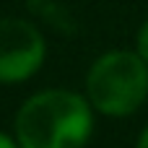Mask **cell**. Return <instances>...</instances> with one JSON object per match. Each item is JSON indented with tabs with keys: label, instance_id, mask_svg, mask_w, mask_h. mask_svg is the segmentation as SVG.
Returning <instances> with one entry per match:
<instances>
[{
	"label": "cell",
	"instance_id": "cell-1",
	"mask_svg": "<svg viewBox=\"0 0 148 148\" xmlns=\"http://www.w3.org/2000/svg\"><path fill=\"white\" fill-rule=\"evenodd\" d=\"M13 130L21 148H83L94 133V107L75 91L47 88L21 104Z\"/></svg>",
	"mask_w": 148,
	"mask_h": 148
},
{
	"label": "cell",
	"instance_id": "cell-2",
	"mask_svg": "<svg viewBox=\"0 0 148 148\" xmlns=\"http://www.w3.org/2000/svg\"><path fill=\"white\" fill-rule=\"evenodd\" d=\"M86 99L107 117L138 112L148 99V62L135 49L104 52L86 73Z\"/></svg>",
	"mask_w": 148,
	"mask_h": 148
},
{
	"label": "cell",
	"instance_id": "cell-3",
	"mask_svg": "<svg viewBox=\"0 0 148 148\" xmlns=\"http://www.w3.org/2000/svg\"><path fill=\"white\" fill-rule=\"evenodd\" d=\"M47 55L42 31L23 18H0V83L31 78Z\"/></svg>",
	"mask_w": 148,
	"mask_h": 148
},
{
	"label": "cell",
	"instance_id": "cell-4",
	"mask_svg": "<svg viewBox=\"0 0 148 148\" xmlns=\"http://www.w3.org/2000/svg\"><path fill=\"white\" fill-rule=\"evenodd\" d=\"M135 52L148 62V18L140 23V29H138V34H135Z\"/></svg>",
	"mask_w": 148,
	"mask_h": 148
},
{
	"label": "cell",
	"instance_id": "cell-5",
	"mask_svg": "<svg viewBox=\"0 0 148 148\" xmlns=\"http://www.w3.org/2000/svg\"><path fill=\"white\" fill-rule=\"evenodd\" d=\"M0 148H21L10 135H5V133H0Z\"/></svg>",
	"mask_w": 148,
	"mask_h": 148
},
{
	"label": "cell",
	"instance_id": "cell-6",
	"mask_svg": "<svg viewBox=\"0 0 148 148\" xmlns=\"http://www.w3.org/2000/svg\"><path fill=\"white\" fill-rule=\"evenodd\" d=\"M135 148H148V125L140 130V135H138V140H135Z\"/></svg>",
	"mask_w": 148,
	"mask_h": 148
}]
</instances>
